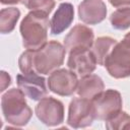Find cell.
Masks as SVG:
<instances>
[{
    "mask_svg": "<svg viewBox=\"0 0 130 130\" xmlns=\"http://www.w3.org/2000/svg\"><path fill=\"white\" fill-rule=\"evenodd\" d=\"M18 88L30 100L40 101L48 93L46 79L37 73L18 74L16 76Z\"/></svg>",
    "mask_w": 130,
    "mask_h": 130,
    "instance_id": "10",
    "label": "cell"
},
{
    "mask_svg": "<svg viewBox=\"0 0 130 130\" xmlns=\"http://www.w3.org/2000/svg\"><path fill=\"white\" fill-rule=\"evenodd\" d=\"M111 24L116 29H127L130 27V7L119 8L110 16Z\"/></svg>",
    "mask_w": 130,
    "mask_h": 130,
    "instance_id": "17",
    "label": "cell"
},
{
    "mask_svg": "<svg viewBox=\"0 0 130 130\" xmlns=\"http://www.w3.org/2000/svg\"><path fill=\"white\" fill-rule=\"evenodd\" d=\"M48 14L42 11H30L27 13L20 23V34L22 45L28 50H37L47 43Z\"/></svg>",
    "mask_w": 130,
    "mask_h": 130,
    "instance_id": "2",
    "label": "cell"
},
{
    "mask_svg": "<svg viewBox=\"0 0 130 130\" xmlns=\"http://www.w3.org/2000/svg\"><path fill=\"white\" fill-rule=\"evenodd\" d=\"M65 52V48L57 41L46 43L37 50L27 49L19 57V69L24 74L52 73L63 64Z\"/></svg>",
    "mask_w": 130,
    "mask_h": 130,
    "instance_id": "1",
    "label": "cell"
},
{
    "mask_svg": "<svg viewBox=\"0 0 130 130\" xmlns=\"http://www.w3.org/2000/svg\"><path fill=\"white\" fill-rule=\"evenodd\" d=\"M96 59L89 49H75L69 52L67 65L76 75L83 77L91 74L96 67Z\"/></svg>",
    "mask_w": 130,
    "mask_h": 130,
    "instance_id": "9",
    "label": "cell"
},
{
    "mask_svg": "<svg viewBox=\"0 0 130 130\" xmlns=\"http://www.w3.org/2000/svg\"><path fill=\"white\" fill-rule=\"evenodd\" d=\"M104 66L114 78H125L130 75V42L123 40L117 43L108 55Z\"/></svg>",
    "mask_w": 130,
    "mask_h": 130,
    "instance_id": "4",
    "label": "cell"
},
{
    "mask_svg": "<svg viewBox=\"0 0 130 130\" xmlns=\"http://www.w3.org/2000/svg\"><path fill=\"white\" fill-rule=\"evenodd\" d=\"M2 4H17L23 2V0H0Z\"/></svg>",
    "mask_w": 130,
    "mask_h": 130,
    "instance_id": "22",
    "label": "cell"
},
{
    "mask_svg": "<svg viewBox=\"0 0 130 130\" xmlns=\"http://www.w3.org/2000/svg\"><path fill=\"white\" fill-rule=\"evenodd\" d=\"M20 16V11L15 7L4 8L0 11V31L1 34L11 32Z\"/></svg>",
    "mask_w": 130,
    "mask_h": 130,
    "instance_id": "16",
    "label": "cell"
},
{
    "mask_svg": "<svg viewBox=\"0 0 130 130\" xmlns=\"http://www.w3.org/2000/svg\"><path fill=\"white\" fill-rule=\"evenodd\" d=\"M117 44L115 39H112L110 37H100L98 38L92 45V53L96 59V62L99 65H104L105 61L114 48V46Z\"/></svg>",
    "mask_w": 130,
    "mask_h": 130,
    "instance_id": "15",
    "label": "cell"
},
{
    "mask_svg": "<svg viewBox=\"0 0 130 130\" xmlns=\"http://www.w3.org/2000/svg\"><path fill=\"white\" fill-rule=\"evenodd\" d=\"M74 9L70 3H62L57 8L51 19V32L52 35H59L63 32L73 21Z\"/></svg>",
    "mask_w": 130,
    "mask_h": 130,
    "instance_id": "13",
    "label": "cell"
},
{
    "mask_svg": "<svg viewBox=\"0 0 130 130\" xmlns=\"http://www.w3.org/2000/svg\"><path fill=\"white\" fill-rule=\"evenodd\" d=\"M0 83H1V91H4L6 89V87H8L11 83V78L9 76V74L5 71H1V76H0Z\"/></svg>",
    "mask_w": 130,
    "mask_h": 130,
    "instance_id": "20",
    "label": "cell"
},
{
    "mask_svg": "<svg viewBox=\"0 0 130 130\" xmlns=\"http://www.w3.org/2000/svg\"><path fill=\"white\" fill-rule=\"evenodd\" d=\"M38 119L47 126H57L64 120V106L54 98H43L36 106Z\"/></svg>",
    "mask_w": 130,
    "mask_h": 130,
    "instance_id": "7",
    "label": "cell"
},
{
    "mask_svg": "<svg viewBox=\"0 0 130 130\" xmlns=\"http://www.w3.org/2000/svg\"><path fill=\"white\" fill-rule=\"evenodd\" d=\"M77 75L67 69H56L48 78V86L51 91L56 94L68 96L77 89Z\"/></svg>",
    "mask_w": 130,
    "mask_h": 130,
    "instance_id": "8",
    "label": "cell"
},
{
    "mask_svg": "<svg viewBox=\"0 0 130 130\" xmlns=\"http://www.w3.org/2000/svg\"><path fill=\"white\" fill-rule=\"evenodd\" d=\"M110 3L115 7H122L130 5V0H109Z\"/></svg>",
    "mask_w": 130,
    "mask_h": 130,
    "instance_id": "21",
    "label": "cell"
},
{
    "mask_svg": "<svg viewBox=\"0 0 130 130\" xmlns=\"http://www.w3.org/2000/svg\"><path fill=\"white\" fill-rule=\"evenodd\" d=\"M94 120L91 100L75 98L69 104L67 123L72 128H84L92 124Z\"/></svg>",
    "mask_w": 130,
    "mask_h": 130,
    "instance_id": "6",
    "label": "cell"
},
{
    "mask_svg": "<svg viewBox=\"0 0 130 130\" xmlns=\"http://www.w3.org/2000/svg\"><path fill=\"white\" fill-rule=\"evenodd\" d=\"M94 119L108 121L122 111V98L119 91L108 89L91 100Z\"/></svg>",
    "mask_w": 130,
    "mask_h": 130,
    "instance_id": "5",
    "label": "cell"
},
{
    "mask_svg": "<svg viewBox=\"0 0 130 130\" xmlns=\"http://www.w3.org/2000/svg\"><path fill=\"white\" fill-rule=\"evenodd\" d=\"M106 127L110 130L130 129V116L127 113L121 111L115 117L107 121Z\"/></svg>",
    "mask_w": 130,
    "mask_h": 130,
    "instance_id": "18",
    "label": "cell"
},
{
    "mask_svg": "<svg viewBox=\"0 0 130 130\" xmlns=\"http://www.w3.org/2000/svg\"><path fill=\"white\" fill-rule=\"evenodd\" d=\"M105 88L103 79L95 74H88L78 81L77 94L81 98L92 100L99 93H101Z\"/></svg>",
    "mask_w": 130,
    "mask_h": 130,
    "instance_id": "14",
    "label": "cell"
},
{
    "mask_svg": "<svg viewBox=\"0 0 130 130\" xmlns=\"http://www.w3.org/2000/svg\"><path fill=\"white\" fill-rule=\"evenodd\" d=\"M22 3L31 11H42L46 14H49L55 6L54 0H23Z\"/></svg>",
    "mask_w": 130,
    "mask_h": 130,
    "instance_id": "19",
    "label": "cell"
},
{
    "mask_svg": "<svg viewBox=\"0 0 130 130\" xmlns=\"http://www.w3.org/2000/svg\"><path fill=\"white\" fill-rule=\"evenodd\" d=\"M79 19L86 24L102 22L107 15V6L103 0H83L78 6Z\"/></svg>",
    "mask_w": 130,
    "mask_h": 130,
    "instance_id": "12",
    "label": "cell"
},
{
    "mask_svg": "<svg viewBox=\"0 0 130 130\" xmlns=\"http://www.w3.org/2000/svg\"><path fill=\"white\" fill-rule=\"evenodd\" d=\"M25 96L26 95L19 88H11L2 95V113L9 124L24 126L31 118L32 112L26 104Z\"/></svg>",
    "mask_w": 130,
    "mask_h": 130,
    "instance_id": "3",
    "label": "cell"
},
{
    "mask_svg": "<svg viewBox=\"0 0 130 130\" xmlns=\"http://www.w3.org/2000/svg\"><path fill=\"white\" fill-rule=\"evenodd\" d=\"M93 31L83 24L75 25L64 39V48L67 52L75 49H90L93 45Z\"/></svg>",
    "mask_w": 130,
    "mask_h": 130,
    "instance_id": "11",
    "label": "cell"
},
{
    "mask_svg": "<svg viewBox=\"0 0 130 130\" xmlns=\"http://www.w3.org/2000/svg\"><path fill=\"white\" fill-rule=\"evenodd\" d=\"M124 39L125 40H127V41H129L130 42V32H128V34H126V36L124 37Z\"/></svg>",
    "mask_w": 130,
    "mask_h": 130,
    "instance_id": "23",
    "label": "cell"
}]
</instances>
